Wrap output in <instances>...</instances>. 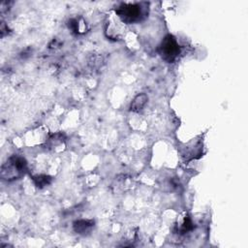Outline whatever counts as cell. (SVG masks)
Wrapping results in <instances>:
<instances>
[{
	"instance_id": "5b68a950",
	"label": "cell",
	"mask_w": 248,
	"mask_h": 248,
	"mask_svg": "<svg viewBox=\"0 0 248 248\" xmlns=\"http://www.w3.org/2000/svg\"><path fill=\"white\" fill-rule=\"evenodd\" d=\"M147 100H148V97L144 93L137 95L131 103V107H130L131 110L136 111V112L141 110L143 108V107L145 106V104L147 103Z\"/></svg>"
},
{
	"instance_id": "6da1fadb",
	"label": "cell",
	"mask_w": 248,
	"mask_h": 248,
	"mask_svg": "<svg viewBox=\"0 0 248 248\" xmlns=\"http://www.w3.org/2000/svg\"><path fill=\"white\" fill-rule=\"evenodd\" d=\"M116 14L122 21L132 23L139 21L143 12L141 5L139 3H123L116 9Z\"/></svg>"
},
{
	"instance_id": "8992f818",
	"label": "cell",
	"mask_w": 248,
	"mask_h": 248,
	"mask_svg": "<svg viewBox=\"0 0 248 248\" xmlns=\"http://www.w3.org/2000/svg\"><path fill=\"white\" fill-rule=\"evenodd\" d=\"M33 180H34L36 186L43 188L49 184L51 178L48 175H36L33 177Z\"/></svg>"
},
{
	"instance_id": "7a4b0ae2",
	"label": "cell",
	"mask_w": 248,
	"mask_h": 248,
	"mask_svg": "<svg viewBox=\"0 0 248 248\" xmlns=\"http://www.w3.org/2000/svg\"><path fill=\"white\" fill-rule=\"evenodd\" d=\"M159 52L166 61L172 62L179 53V46L176 39L172 35L165 37L159 46Z\"/></svg>"
},
{
	"instance_id": "3957f363",
	"label": "cell",
	"mask_w": 248,
	"mask_h": 248,
	"mask_svg": "<svg viewBox=\"0 0 248 248\" xmlns=\"http://www.w3.org/2000/svg\"><path fill=\"white\" fill-rule=\"evenodd\" d=\"M26 161L24 158L19 156H14L9 160V163L2 169L3 176L6 175L8 178H16L23 174L26 170Z\"/></svg>"
},
{
	"instance_id": "277c9868",
	"label": "cell",
	"mask_w": 248,
	"mask_h": 248,
	"mask_svg": "<svg viewBox=\"0 0 248 248\" xmlns=\"http://www.w3.org/2000/svg\"><path fill=\"white\" fill-rule=\"evenodd\" d=\"M94 226V221L93 220H78L75 222L74 224V229L78 233L84 234L90 232L92 227Z\"/></svg>"
}]
</instances>
